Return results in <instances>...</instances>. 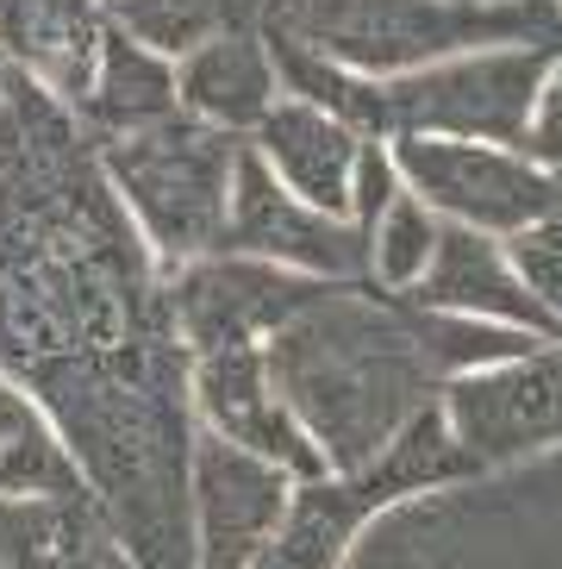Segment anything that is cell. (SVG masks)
Returning a JSON list of instances; mask_svg holds the SVG:
<instances>
[{"mask_svg":"<svg viewBox=\"0 0 562 569\" xmlns=\"http://www.w3.org/2000/svg\"><path fill=\"white\" fill-rule=\"evenodd\" d=\"M19 107L13 144L0 151V357L32 376L163 338L169 319L157 326L144 257L69 126L32 94Z\"/></svg>","mask_w":562,"mask_h":569,"instance_id":"6da1fadb","label":"cell"},{"mask_svg":"<svg viewBox=\"0 0 562 569\" xmlns=\"http://www.w3.org/2000/svg\"><path fill=\"white\" fill-rule=\"evenodd\" d=\"M26 382L57 413L69 457L107 501V526L132 569H194V507H188V426L182 351L163 338L100 357H63Z\"/></svg>","mask_w":562,"mask_h":569,"instance_id":"7a4b0ae2","label":"cell"},{"mask_svg":"<svg viewBox=\"0 0 562 569\" xmlns=\"http://www.w3.org/2000/svg\"><path fill=\"white\" fill-rule=\"evenodd\" d=\"M275 401L313 438L325 476L369 469L431 407L438 369L413 338V313L375 295L325 288L263 351Z\"/></svg>","mask_w":562,"mask_h":569,"instance_id":"3957f363","label":"cell"},{"mask_svg":"<svg viewBox=\"0 0 562 569\" xmlns=\"http://www.w3.org/2000/svg\"><path fill=\"white\" fill-rule=\"evenodd\" d=\"M275 44L319 57L331 69L388 82L444 57L500 44H562L550 7H456V0H257Z\"/></svg>","mask_w":562,"mask_h":569,"instance_id":"277c9868","label":"cell"},{"mask_svg":"<svg viewBox=\"0 0 562 569\" xmlns=\"http://www.w3.org/2000/svg\"><path fill=\"white\" fill-rule=\"evenodd\" d=\"M562 44H500L375 82V138H475L519 151Z\"/></svg>","mask_w":562,"mask_h":569,"instance_id":"5b68a950","label":"cell"},{"mask_svg":"<svg viewBox=\"0 0 562 569\" xmlns=\"http://www.w3.org/2000/svg\"><path fill=\"white\" fill-rule=\"evenodd\" d=\"M232 144L200 119H157L107 144V176L126 188L132 213L163 251H207L225 232Z\"/></svg>","mask_w":562,"mask_h":569,"instance_id":"8992f818","label":"cell"},{"mask_svg":"<svg viewBox=\"0 0 562 569\" xmlns=\"http://www.w3.org/2000/svg\"><path fill=\"white\" fill-rule=\"evenodd\" d=\"M388 157L400 169V188L419 207L488 238H519L525 226L550 219L562 207V188L525 163L506 144H475V138H388Z\"/></svg>","mask_w":562,"mask_h":569,"instance_id":"52a82bcc","label":"cell"},{"mask_svg":"<svg viewBox=\"0 0 562 569\" xmlns=\"http://www.w3.org/2000/svg\"><path fill=\"white\" fill-rule=\"evenodd\" d=\"M219 244L238 257H257V263L313 276V282H350L369 269V238L350 219H325L313 207H300L257 151L232 157V194H225Z\"/></svg>","mask_w":562,"mask_h":569,"instance_id":"ba28073f","label":"cell"},{"mask_svg":"<svg viewBox=\"0 0 562 569\" xmlns=\"http://www.w3.org/2000/svg\"><path fill=\"white\" fill-rule=\"evenodd\" d=\"M438 413H444L450 438L475 463H506V457L556 445L562 438V338L500 369L456 376L444 388Z\"/></svg>","mask_w":562,"mask_h":569,"instance_id":"9c48e42d","label":"cell"},{"mask_svg":"<svg viewBox=\"0 0 562 569\" xmlns=\"http://www.w3.org/2000/svg\"><path fill=\"white\" fill-rule=\"evenodd\" d=\"M294 476L225 445L219 432L188 451V507H194V569H250L288 513Z\"/></svg>","mask_w":562,"mask_h":569,"instance_id":"30bf717a","label":"cell"},{"mask_svg":"<svg viewBox=\"0 0 562 569\" xmlns=\"http://www.w3.org/2000/svg\"><path fill=\"white\" fill-rule=\"evenodd\" d=\"M325 288H338V282H313V276H294V269L257 263V257H219V263H200L175 282L169 319L207 357V351H232V345L275 338Z\"/></svg>","mask_w":562,"mask_h":569,"instance_id":"8fae6325","label":"cell"},{"mask_svg":"<svg viewBox=\"0 0 562 569\" xmlns=\"http://www.w3.org/2000/svg\"><path fill=\"white\" fill-rule=\"evenodd\" d=\"M194 395H200V407H207V419H213V432L225 438V445H238V451L288 469V476H300V482H319V476H325L313 438L300 432V419L275 401L257 345L207 351L200 357V376H194Z\"/></svg>","mask_w":562,"mask_h":569,"instance_id":"7c38bea8","label":"cell"},{"mask_svg":"<svg viewBox=\"0 0 562 569\" xmlns=\"http://www.w3.org/2000/svg\"><path fill=\"white\" fill-rule=\"evenodd\" d=\"M413 307L419 313L500 319V326H519V332L562 338V326L531 301V288L519 282L506 244L488 238V232H463V226H444V232H438L431 269L413 282Z\"/></svg>","mask_w":562,"mask_h":569,"instance_id":"4fadbf2b","label":"cell"},{"mask_svg":"<svg viewBox=\"0 0 562 569\" xmlns=\"http://www.w3.org/2000/svg\"><path fill=\"white\" fill-rule=\"evenodd\" d=\"M363 138L344 119L319 113L307 101H275L257 119V157L269 163L300 207H313L325 219H350V169H357Z\"/></svg>","mask_w":562,"mask_h":569,"instance_id":"5bb4252c","label":"cell"},{"mask_svg":"<svg viewBox=\"0 0 562 569\" xmlns=\"http://www.w3.org/2000/svg\"><path fill=\"white\" fill-rule=\"evenodd\" d=\"M0 551L13 569H132L126 545L88 495L0 501Z\"/></svg>","mask_w":562,"mask_h":569,"instance_id":"9a60e30c","label":"cell"},{"mask_svg":"<svg viewBox=\"0 0 562 569\" xmlns=\"http://www.w3.org/2000/svg\"><path fill=\"white\" fill-rule=\"evenodd\" d=\"M275 63L269 44L250 26H225L219 38H207L200 51H188L182 76H175V101L207 126H250L275 107Z\"/></svg>","mask_w":562,"mask_h":569,"instance_id":"2e32d148","label":"cell"},{"mask_svg":"<svg viewBox=\"0 0 562 569\" xmlns=\"http://www.w3.org/2000/svg\"><path fill=\"white\" fill-rule=\"evenodd\" d=\"M0 44L26 69H38L50 88L88 101L94 63H100L88 0H0Z\"/></svg>","mask_w":562,"mask_h":569,"instance_id":"e0dca14e","label":"cell"},{"mask_svg":"<svg viewBox=\"0 0 562 569\" xmlns=\"http://www.w3.org/2000/svg\"><path fill=\"white\" fill-rule=\"evenodd\" d=\"M88 113L94 126H107L113 138L144 132L157 119H175V76L163 57L138 51L132 38H100V63H94V88H88Z\"/></svg>","mask_w":562,"mask_h":569,"instance_id":"ac0fdd59","label":"cell"},{"mask_svg":"<svg viewBox=\"0 0 562 569\" xmlns=\"http://www.w3.org/2000/svg\"><path fill=\"white\" fill-rule=\"evenodd\" d=\"M413 313V338L425 363L438 369V382H456V376H481V369H500L513 357L538 351V345H556V338H538V332H519V326H500V319H463V313Z\"/></svg>","mask_w":562,"mask_h":569,"instance_id":"d6986e66","label":"cell"},{"mask_svg":"<svg viewBox=\"0 0 562 569\" xmlns=\"http://www.w3.org/2000/svg\"><path fill=\"white\" fill-rule=\"evenodd\" d=\"M0 495L7 501H32V495H82L76 463L63 445L50 438V426L0 382Z\"/></svg>","mask_w":562,"mask_h":569,"instance_id":"ffe728a7","label":"cell"},{"mask_svg":"<svg viewBox=\"0 0 562 569\" xmlns=\"http://www.w3.org/2000/svg\"><path fill=\"white\" fill-rule=\"evenodd\" d=\"M126 26L138 51L169 57V51H200L207 38L225 32V0H100Z\"/></svg>","mask_w":562,"mask_h":569,"instance_id":"44dd1931","label":"cell"},{"mask_svg":"<svg viewBox=\"0 0 562 569\" xmlns=\"http://www.w3.org/2000/svg\"><path fill=\"white\" fill-rule=\"evenodd\" d=\"M438 232H444V219L419 207L413 194H400L381 226L369 232V276L381 288H394V295H413V282L431 269V251H438Z\"/></svg>","mask_w":562,"mask_h":569,"instance_id":"7402d4cb","label":"cell"},{"mask_svg":"<svg viewBox=\"0 0 562 569\" xmlns=\"http://www.w3.org/2000/svg\"><path fill=\"white\" fill-rule=\"evenodd\" d=\"M506 257H513L519 282L531 288V301L562 326V238L550 232V219H538L519 238H506Z\"/></svg>","mask_w":562,"mask_h":569,"instance_id":"603a6c76","label":"cell"},{"mask_svg":"<svg viewBox=\"0 0 562 569\" xmlns=\"http://www.w3.org/2000/svg\"><path fill=\"white\" fill-rule=\"evenodd\" d=\"M400 194H407V188H400V169H394V157H388V144H381V138H363L357 169H350V226L369 238Z\"/></svg>","mask_w":562,"mask_h":569,"instance_id":"cb8c5ba5","label":"cell"},{"mask_svg":"<svg viewBox=\"0 0 562 569\" xmlns=\"http://www.w3.org/2000/svg\"><path fill=\"white\" fill-rule=\"evenodd\" d=\"M519 157H525L538 176H550V182L562 188V51H556V63H550L544 88H538V101H531Z\"/></svg>","mask_w":562,"mask_h":569,"instance_id":"d4e9b609","label":"cell"},{"mask_svg":"<svg viewBox=\"0 0 562 569\" xmlns=\"http://www.w3.org/2000/svg\"><path fill=\"white\" fill-rule=\"evenodd\" d=\"M456 7H550V0H456Z\"/></svg>","mask_w":562,"mask_h":569,"instance_id":"484cf974","label":"cell"},{"mask_svg":"<svg viewBox=\"0 0 562 569\" xmlns=\"http://www.w3.org/2000/svg\"><path fill=\"white\" fill-rule=\"evenodd\" d=\"M225 13H232L238 26H244V19H257V0H225Z\"/></svg>","mask_w":562,"mask_h":569,"instance_id":"4316f807","label":"cell"},{"mask_svg":"<svg viewBox=\"0 0 562 569\" xmlns=\"http://www.w3.org/2000/svg\"><path fill=\"white\" fill-rule=\"evenodd\" d=\"M550 13H556V26H562V0H550Z\"/></svg>","mask_w":562,"mask_h":569,"instance_id":"83f0119b","label":"cell"}]
</instances>
